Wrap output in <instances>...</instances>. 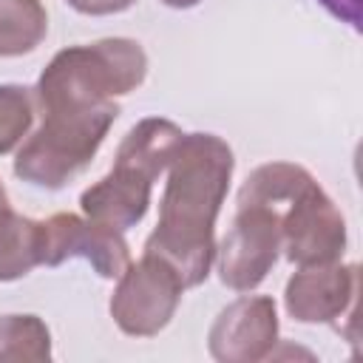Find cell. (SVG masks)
Listing matches in <instances>:
<instances>
[{"instance_id": "obj_18", "label": "cell", "mask_w": 363, "mask_h": 363, "mask_svg": "<svg viewBox=\"0 0 363 363\" xmlns=\"http://www.w3.org/2000/svg\"><path fill=\"white\" fill-rule=\"evenodd\" d=\"M6 207H9V193H6V187L0 182V210H6Z\"/></svg>"}, {"instance_id": "obj_7", "label": "cell", "mask_w": 363, "mask_h": 363, "mask_svg": "<svg viewBox=\"0 0 363 363\" xmlns=\"http://www.w3.org/2000/svg\"><path fill=\"white\" fill-rule=\"evenodd\" d=\"M278 252L281 213L269 204H238L235 218L216 250L218 278L235 292H250L275 267Z\"/></svg>"}, {"instance_id": "obj_9", "label": "cell", "mask_w": 363, "mask_h": 363, "mask_svg": "<svg viewBox=\"0 0 363 363\" xmlns=\"http://www.w3.org/2000/svg\"><path fill=\"white\" fill-rule=\"evenodd\" d=\"M210 354L218 363H258L278 343V312L269 295H241L210 326Z\"/></svg>"}, {"instance_id": "obj_10", "label": "cell", "mask_w": 363, "mask_h": 363, "mask_svg": "<svg viewBox=\"0 0 363 363\" xmlns=\"http://www.w3.org/2000/svg\"><path fill=\"white\" fill-rule=\"evenodd\" d=\"M360 269L357 264H320L301 267L284 292L286 312L301 323H335L346 315L357 298Z\"/></svg>"}, {"instance_id": "obj_17", "label": "cell", "mask_w": 363, "mask_h": 363, "mask_svg": "<svg viewBox=\"0 0 363 363\" xmlns=\"http://www.w3.org/2000/svg\"><path fill=\"white\" fill-rule=\"evenodd\" d=\"M164 6H170V9H193L196 3H201V0H162Z\"/></svg>"}, {"instance_id": "obj_1", "label": "cell", "mask_w": 363, "mask_h": 363, "mask_svg": "<svg viewBox=\"0 0 363 363\" xmlns=\"http://www.w3.org/2000/svg\"><path fill=\"white\" fill-rule=\"evenodd\" d=\"M233 167V150L216 133H184L167 164L159 221L145 241V255L162 258L184 289L210 275L216 218L227 199Z\"/></svg>"}, {"instance_id": "obj_4", "label": "cell", "mask_w": 363, "mask_h": 363, "mask_svg": "<svg viewBox=\"0 0 363 363\" xmlns=\"http://www.w3.org/2000/svg\"><path fill=\"white\" fill-rule=\"evenodd\" d=\"M116 116L119 105L113 99L96 108L43 113L40 128L20 145L14 156V173L23 182L45 190L65 187L91 164Z\"/></svg>"}, {"instance_id": "obj_11", "label": "cell", "mask_w": 363, "mask_h": 363, "mask_svg": "<svg viewBox=\"0 0 363 363\" xmlns=\"http://www.w3.org/2000/svg\"><path fill=\"white\" fill-rule=\"evenodd\" d=\"M43 264V221L0 210V281H17Z\"/></svg>"}, {"instance_id": "obj_6", "label": "cell", "mask_w": 363, "mask_h": 363, "mask_svg": "<svg viewBox=\"0 0 363 363\" xmlns=\"http://www.w3.org/2000/svg\"><path fill=\"white\" fill-rule=\"evenodd\" d=\"M182 289L179 275L162 258L142 255V261L128 264L119 275L111 295V315L125 335L153 337L170 323L182 301Z\"/></svg>"}, {"instance_id": "obj_3", "label": "cell", "mask_w": 363, "mask_h": 363, "mask_svg": "<svg viewBox=\"0 0 363 363\" xmlns=\"http://www.w3.org/2000/svg\"><path fill=\"white\" fill-rule=\"evenodd\" d=\"M147 74V57L136 40L108 37L88 45H68L37 79L34 102L48 111H79L130 94Z\"/></svg>"}, {"instance_id": "obj_12", "label": "cell", "mask_w": 363, "mask_h": 363, "mask_svg": "<svg viewBox=\"0 0 363 363\" xmlns=\"http://www.w3.org/2000/svg\"><path fill=\"white\" fill-rule=\"evenodd\" d=\"M48 31V14L40 0H0V57L34 51Z\"/></svg>"}, {"instance_id": "obj_16", "label": "cell", "mask_w": 363, "mask_h": 363, "mask_svg": "<svg viewBox=\"0 0 363 363\" xmlns=\"http://www.w3.org/2000/svg\"><path fill=\"white\" fill-rule=\"evenodd\" d=\"M332 17L349 23L352 28H360V0H318Z\"/></svg>"}, {"instance_id": "obj_5", "label": "cell", "mask_w": 363, "mask_h": 363, "mask_svg": "<svg viewBox=\"0 0 363 363\" xmlns=\"http://www.w3.org/2000/svg\"><path fill=\"white\" fill-rule=\"evenodd\" d=\"M269 204L281 213V250L298 267H320L343 258L346 250V221L323 187L303 176L292 190L272 201H244Z\"/></svg>"}, {"instance_id": "obj_13", "label": "cell", "mask_w": 363, "mask_h": 363, "mask_svg": "<svg viewBox=\"0 0 363 363\" xmlns=\"http://www.w3.org/2000/svg\"><path fill=\"white\" fill-rule=\"evenodd\" d=\"M51 360V332L37 315H0V363Z\"/></svg>"}, {"instance_id": "obj_8", "label": "cell", "mask_w": 363, "mask_h": 363, "mask_svg": "<svg viewBox=\"0 0 363 363\" xmlns=\"http://www.w3.org/2000/svg\"><path fill=\"white\" fill-rule=\"evenodd\" d=\"M65 258H85L102 278H119L128 264V241L119 230L74 213H57L43 221V264L57 267Z\"/></svg>"}, {"instance_id": "obj_2", "label": "cell", "mask_w": 363, "mask_h": 363, "mask_svg": "<svg viewBox=\"0 0 363 363\" xmlns=\"http://www.w3.org/2000/svg\"><path fill=\"white\" fill-rule=\"evenodd\" d=\"M182 136V128L162 116L136 122L125 133L113 167L79 196L82 213L119 233L136 227L150 207L153 182L167 170Z\"/></svg>"}, {"instance_id": "obj_15", "label": "cell", "mask_w": 363, "mask_h": 363, "mask_svg": "<svg viewBox=\"0 0 363 363\" xmlns=\"http://www.w3.org/2000/svg\"><path fill=\"white\" fill-rule=\"evenodd\" d=\"M74 11L79 14H91V17H102V14H119L128 11L136 0H65Z\"/></svg>"}, {"instance_id": "obj_14", "label": "cell", "mask_w": 363, "mask_h": 363, "mask_svg": "<svg viewBox=\"0 0 363 363\" xmlns=\"http://www.w3.org/2000/svg\"><path fill=\"white\" fill-rule=\"evenodd\" d=\"M34 94L23 85H0V156L14 150L28 136L34 122Z\"/></svg>"}]
</instances>
